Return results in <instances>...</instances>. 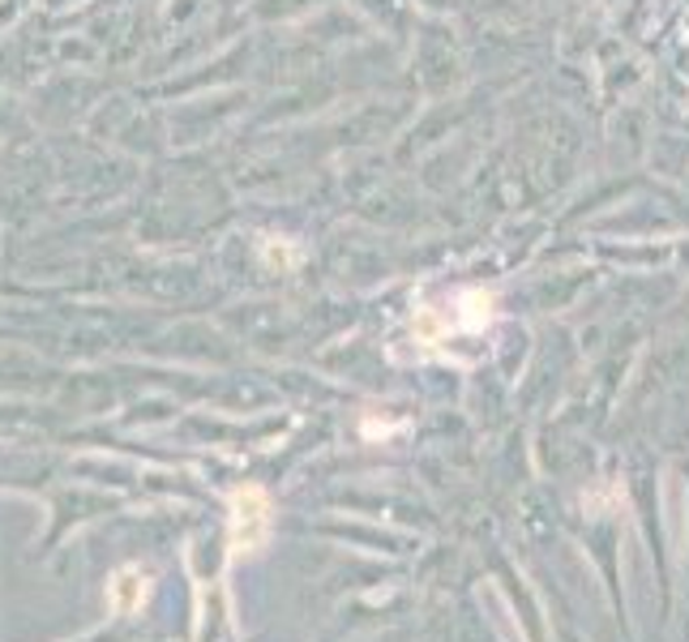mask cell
I'll use <instances>...</instances> for the list:
<instances>
[{
    "label": "cell",
    "mask_w": 689,
    "mask_h": 642,
    "mask_svg": "<svg viewBox=\"0 0 689 642\" xmlns=\"http://www.w3.org/2000/svg\"><path fill=\"white\" fill-rule=\"evenodd\" d=\"M270 536V497L257 485H245L232 497V548L236 552H257Z\"/></svg>",
    "instance_id": "1"
},
{
    "label": "cell",
    "mask_w": 689,
    "mask_h": 642,
    "mask_svg": "<svg viewBox=\"0 0 689 642\" xmlns=\"http://www.w3.org/2000/svg\"><path fill=\"white\" fill-rule=\"evenodd\" d=\"M142 599H147V579L138 570H120L116 583H112V608L133 612V608H142Z\"/></svg>",
    "instance_id": "2"
},
{
    "label": "cell",
    "mask_w": 689,
    "mask_h": 642,
    "mask_svg": "<svg viewBox=\"0 0 689 642\" xmlns=\"http://www.w3.org/2000/svg\"><path fill=\"white\" fill-rule=\"evenodd\" d=\"M489 317H492L489 292H463V296H458V326H463V330H484Z\"/></svg>",
    "instance_id": "3"
}]
</instances>
